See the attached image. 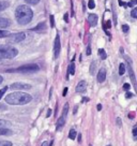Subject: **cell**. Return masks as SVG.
I'll list each match as a JSON object with an SVG mask.
<instances>
[{"label":"cell","mask_w":137,"mask_h":146,"mask_svg":"<svg viewBox=\"0 0 137 146\" xmlns=\"http://www.w3.org/2000/svg\"><path fill=\"white\" fill-rule=\"evenodd\" d=\"M49 21H50V26H51V28L55 27V16L54 15H50Z\"/></svg>","instance_id":"f1b7e54d"},{"label":"cell","mask_w":137,"mask_h":146,"mask_svg":"<svg viewBox=\"0 0 137 146\" xmlns=\"http://www.w3.org/2000/svg\"><path fill=\"white\" fill-rule=\"evenodd\" d=\"M74 73H75V64L72 62V64L68 66V76H67V78L68 80V74L73 75Z\"/></svg>","instance_id":"2e32d148"},{"label":"cell","mask_w":137,"mask_h":146,"mask_svg":"<svg viewBox=\"0 0 137 146\" xmlns=\"http://www.w3.org/2000/svg\"><path fill=\"white\" fill-rule=\"evenodd\" d=\"M130 88H131V85H130V84H128V83H125V84L123 85V89H124V90L128 91V90H130Z\"/></svg>","instance_id":"1f68e13d"},{"label":"cell","mask_w":137,"mask_h":146,"mask_svg":"<svg viewBox=\"0 0 137 146\" xmlns=\"http://www.w3.org/2000/svg\"><path fill=\"white\" fill-rule=\"evenodd\" d=\"M78 142H79V143L82 142V134H80V133H78Z\"/></svg>","instance_id":"b9f144b4"},{"label":"cell","mask_w":137,"mask_h":146,"mask_svg":"<svg viewBox=\"0 0 137 146\" xmlns=\"http://www.w3.org/2000/svg\"><path fill=\"white\" fill-rule=\"evenodd\" d=\"M8 8H9V2L8 1H0V12L5 11Z\"/></svg>","instance_id":"e0dca14e"},{"label":"cell","mask_w":137,"mask_h":146,"mask_svg":"<svg viewBox=\"0 0 137 146\" xmlns=\"http://www.w3.org/2000/svg\"><path fill=\"white\" fill-rule=\"evenodd\" d=\"M132 97H133V95L131 94V92H128V91L125 94V98H128H128H132Z\"/></svg>","instance_id":"74e56055"},{"label":"cell","mask_w":137,"mask_h":146,"mask_svg":"<svg viewBox=\"0 0 137 146\" xmlns=\"http://www.w3.org/2000/svg\"><path fill=\"white\" fill-rule=\"evenodd\" d=\"M96 64L94 62V61H92L91 66H90V73H91V74H94V71H96Z\"/></svg>","instance_id":"4316f807"},{"label":"cell","mask_w":137,"mask_h":146,"mask_svg":"<svg viewBox=\"0 0 137 146\" xmlns=\"http://www.w3.org/2000/svg\"><path fill=\"white\" fill-rule=\"evenodd\" d=\"M45 29H46V24H45V23H40V24H39V25L37 26V27L31 28L30 30H31V31L41 32V31H43V30H45Z\"/></svg>","instance_id":"4fadbf2b"},{"label":"cell","mask_w":137,"mask_h":146,"mask_svg":"<svg viewBox=\"0 0 137 146\" xmlns=\"http://www.w3.org/2000/svg\"><path fill=\"white\" fill-rule=\"evenodd\" d=\"M122 30H123V32H128L130 30V28L128 25H122Z\"/></svg>","instance_id":"d6a6232c"},{"label":"cell","mask_w":137,"mask_h":146,"mask_svg":"<svg viewBox=\"0 0 137 146\" xmlns=\"http://www.w3.org/2000/svg\"><path fill=\"white\" fill-rule=\"evenodd\" d=\"M107 146H111V145H107Z\"/></svg>","instance_id":"c3c4849f"},{"label":"cell","mask_w":137,"mask_h":146,"mask_svg":"<svg viewBox=\"0 0 137 146\" xmlns=\"http://www.w3.org/2000/svg\"><path fill=\"white\" fill-rule=\"evenodd\" d=\"M117 125H118V127H121V126H122V121H121L120 118H117Z\"/></svg>","instance_id":"8d00e7d4"},{"label":"cell","mask_w":137,"mask_h":146,"mask_svg":"<svg viewBox=\"0 0 137 146\" xmlns=\"http://www.w3.org/2000/svg\"><path fill=\"white\" fill-rule=\"evenodd\" d=\"M64 21H65L67 23H68V13H67V14H64Z\"/></svg>","instance_id":"f35d334b"},{"label":"cell","mask_w":137,"mask_h":146,"mask_svg":"<svg viewBox=\"0 0 137 146\" xmlns=\"http://www.w3.org/2000/svg\"><path fill=\"white\" fill-rule=\"evenodd\" d=\"M60 50H61V43H60V36L57 35L55 39V43H54V58L57 59L60 55Z\"/></svg>","instance_id":"52a82bcc"},{"label":"cell","mask_w":137,"mask_h":146,"mask_svg":"<svg viewBox=\"0 0 137 146\" xmlns=\"http://www.w3.org/2000/svg\"><path fill=\"white\" fill-rule=\"evenodd\" d=\"M11 123L8 121V120H5V119H0V128L5 127V126H10Z\"/></svg>","instance_id":"7402d4cb"},{"label":"cell","mask_w":137,"mask_h":146,"mask_svg":"<svg viewBox=\"0 0 137 146\" xmlns=\"http://www.w3.org/2000/svg\"><path fill=\"white\" fill-rule=\"evenodd\" d=\"M77 109H78L77 106H75V108H74V111H73V113H74V114H76V112H77Z\"/></svg>","instance_id":"bcb514c9"},{"label":"cell","mask_w":137,"mask_h":146,"mask_svg":"<svg viewBox=\"0 0 137 146\" xmlns=\"http://www.w3.org/2000/svg\"><path fill=\"white\" fill-rule=\"evenodd\" d=\"M86 54L89 56V55H91V46H90V44H88L87 46V52H86Z\"/></svg>","instance_id":"836d02e7"},{"label":"cell","mask_w":137,"mask_h":146,"mask_svg":"<svg viewBox=\"0 0 137 146\" xmlns=\"http://www.w3.org/2000/svg\"><path fill=\"white\" fill-rule=\"evenodd\" d=\"M136 135H137V127L135 126V127L133 128V137H134V139L136 137Z\"/></svg>","instance_id":"e575fe53"},{"label":"cell","mask_w":137,"mask_h":146,"mask_svg":"<svg viewBox=\"0 0 137 146\" xmlns=\"http://www.w3.org/2000/svg\"><path fill=\"white\" fill-rule=\"evenodd\" d=\"M40 70V67L38 64H25V66H22V67H18L16 69H9L7 70L5 72H9V73H34L38 72Z\"/></svg>","instance_id":"277c9868"},{"label":"cell","mask_w":137,"mask_h":146,"mask_svg":"<svg viewBox=\"0 0 137 146\" xmlns=\"http://www.w3.org/2000/svg\"><path fill=\"white\" fill-rule=\"evenodd\" d=\"M50 114H51V110H48V112H47V115H46V117H49Z\"/></svg>","instance_id":"7bdbcfd3"},{"label":"cell","mask_w":137,"mask_h":146,"mask_svg":"<svg viewBox=\"0 0 137 146\" xmlns=\"http://www.w3.org/2000/svg\"><path fill=\"white\" fill-rule=\"evenodd\" d=\"M8 89H9V87H8V86H5V87H3V88H2L1 90H0V99L2 98V96L5 95V91L8 90Z\"/></svg>","instance_id":"83f0119b"},{"label":"cell","mask_w":137,"mask_h":146,"mask_svg":"<svg viewBox=\"0 0 137 146\" xmlns=\"http://www.w3.org/2000/svg\"><path fill=\"white\" fill-rule=\"evenodd\" d=\"M7 110V105L0 103V111H5Z\"/></svg>","instance_id":"d590c367"},{"label":"cell","mask_w":137,"mask_h":146,"mask_svg":"<svg viewBox=\"0 0 137 146\" xmlns=\"http://www.w3.org/2000/svg\"><path fill=\"white\" fill-rule=\"evenodd\" d=\"M124 73H125V64H120V66H119V74L120 75H123Z\"/></svg>","instance_id":"44dd1931"},{"label":"cell","mask_w":137,"mask_h":146,"mask_svg":"<svg viewBox=\"0 0 137 146\" xmlns=\"http://www.w3.org/2000/svg\"><path fill=\"white\" fill-rule=\"evenodd\" d=\"M68 103H65L63 106V111H62V115H61V116H63L64 118H67V116H68Z\"/></svg>","instance_id":"ffe728a7"},{"label":"cell","mask_w":137,"mask_h":146,"mask_svg":"<svg viewBox=\"0 0 137 146\" xmlns=\"http://www.w3.org/2000/svg\"><path fill=\"white\" fill-rule=\"evenodd\" d=\"M10 32L9 31H5V30H0V38H7L9 36Z\"/></svg>","instance_id":"d4e9b609"},{"label":"cell","mask_w":137,"mask_h":146,"mask_svg":"<svg viewBox=\"0 0 137 146\" xmlns=\"http://www.w3.org/2000/svg\"><path fill=\"white\" fill-rule=\"evenodd\" d=\"M25 1H26V3H28V5H38L41 0H25Z\"/></svg>","instance_id":"603a6c76"},{"label":"cell","mask_w":137,"mask_h":146,"mask_svg":"<svg viewBox=\"0 0 137 146\" xmlns=\"http://www.w3.org/2000/svg\"><path fill=\"white\" fill-rule=\"evenodd\" d=\"M125 59H126V61H128V74H130V78H131V80H132V83L133 85H134V87H135V89H136V80H135V74H134V71H133L132 69V66H131V64H132V61H131V58L130 57H125Z\"/></svg>","instance_id":"ba28073f"},{"label":"cell","mask_w":137,"mask_h":146,"mask_svg":"<svg viewBox=\"0 0 137 146\" xmlns=\"http://www.w3.org/2000/svg\"><path fill=\"white\" fill-rule=\"evenodd\" d=\"M31 88V85L29 84H26V83H13L11 86H10V89H13V90H28Z\"/></svg>","instance_id":"8992f818"},{"label":"cell","mask_w":137,"mask_h":146,"mask_svg":"<svg viewBox=\"0 0 137 146\" xmlns=\"http://www.w3.org/2000/svg\"><path fill=\"white\" fill-rule=\"evenodd\" d=\"M18 55V50L10 45H0V59H12Z\"/></svg>","instance_id":"3957f363"},{"label":"cell","mask_w":137,"mask_h":146,"mask_svg":"<svg viewBox=\"0 0 137 146\" xmlns=\"http://www.w3.org/2000/svg\"><path fill=\"white\" fill-rule=\"evenodd\" d=\"M96 108H97V111H101V110H102V104H97Z\"/></svg>","instance_id":"f6af8a7d"},{"label":"cell","mask_w":137,"mask_h":146,"mask_svg":"<svg viewBox=\"0 0 137 146\" xmlns=\"http://www.w3.org/2000/svg\"><path fill=\"white\" fill-rule=\"evenodd\" d=\"M32 97L27 92L14 91L5 97V102L10 105H25L31 102Z\"/></svg>","instance_id":"6da1fadb"},{"label":"cell","mask_w":137,"mask_h":146,"mask_svg":"<svg viewBox=\"0 0 137 146\" xmlns=\"http://www.w3.org/2000/svg\"><path fill=\"white\" fill-rule=\"evenodd\" d=\"M86 88H87V83L85 82V81H80V82L77 84L75 90L77 91V92H85V91H86Z\"/></svg>","instance_id":"8fae6325"},{"label":"cell","mask_w":137,"mask_h":146,"mask_svg":"<svg viewBox=\"0 0 137 146\" xmlns=\"http://www.w3.org/2000/svg\"><path fill=\"white\" fill-rule=\"evenodd\" d=\"M25 39H26V33H24V32H16V33L9 35L8 42L9 43H19V42L24 41Z\"/></svg>","instance_id":"5b68a950"},{"label":"cell","mask_w":137,"mask_h":146,"mask_svg":"<svg viewBox=\"0 0 137 146\" xmlns=\"http://www.w3.org/2000/svg\"><path fill=\"white\" fill-rule=\"evenodd\" d=\"M13 132H12V130H10L8 128H0V135H12Z\"/></svg>","instance_id":"9a60e30c"},{"label":"cell","mask_w":137,"mask_h":146,"mask_svg":"<svg viewBox=\"0 0 137 146\" xmlns=\"http://www.w3.org/2000/svg\"><path fill=\"white\" fill-rule=\"evenodd\" d=\"M88 8H89V9H94V8H96V2H94V0H89V2H88Z\"/></svg>","instance_id":"484cf974"},{"label":"cell","mask_w":137,"mask_h":146,"mask_svg":"<svg viewBox=\"0 0 137 146\" xmlns=\"http://www.w3.org/2000/svg\"><path fill=\"white\" fill-rule=\"evenodd\" d=\"M89 146H92V145H89Z\"/></svg>","instance_id":"681fc988"},{"label":"cell","mask_w":137,"mask_h":146,"mask_svg":"<svg viewBox=\"0 0 137 146\" xmlns=\"http://www.w3.org/2000/svg\"><path fill=\"white\" fill-rule=\"evenodd\" d=\"M65 120L67 118H64L63 116H60V118L57 120V125H56V130H59L61 128L63 127L64 125H65Z\"/></svg>","instance_id":"7c38bea8"},{"label":"cell","mask_w":137,"mask_h":146,"mask_svg":"<svg viewBox=\"0 0 137 146\" xmlns=\"http://www.w3.org/2000/svg\"><path fill=\"white\" fill-rule=\"evenodd\" d=\"M10 26V21L8 18L0 17V28H7Z\"/></svg>","instance_id":"5bb4252c"},{"label":"cell","mask_w":137,"mask_h":146,"mask_svg":"<svg viewBox=\"0 0 137 146\" xmlns=\"http://www.w3.org/2000/svg\"><path fill=\"white\" fill-rule=\"evenodd\" d=\"M99 55H100V57H101V59H106L107 58V54H106V52L104 48H100L99 50Z\"/></svg>","instance_id":"ac0fdd59"},{"label":"cell","mask_w":137,"mask_h":146,"mask_svg":"<svg viewBox=\"0 0 137 146\" xmlns=\"http://www.w3.org/2000/svg\"><path fill=\"white\" fill-rule=\"evenodd\" d=\"M41 146H48V142H43V143H42V145Z\"/></svg>","instance_id":"ee69618b"},{"label":"cell","mask_w":137,"mask_h":146,"mask_svg":"<svg viewBox=\"0 0 137 146\" xmlns=\"http://www.w3.org/2000/svg\"><path fill=\"white\" fill-rule=\"evenodd\" d=\"M67 94H68V88L65 87V88H64V89H63V94H62V95H63V97L67 96Z\"/></svg>","instance_id":"ab89813d"},{"label":"cell","mask_w":137,"mask_h":146,"mask_svg":"<svg viewBox=\"0 0 137 146\" xmlns=\"http://www.w3.org/2000/svg\"><path fill=\"white\" fill-rule=\"evenodd\" d=\"M0 146H13V144L10 141H0Z\"/></svg>","instance_id":"cb8c5ba5"},{"label":"cell","mask_w":137,"mask_h":146,"mask_svg":"<svg viewBox=\"0 0 137 146\" xmlns=\"http://www.w3.org/2000/svg\"><path fill=\"white\" fill-rule=\"evenodd\" d=\"M3 82V78H2V76H1V75H0V84H1V83Z\"/></svg>","instance_id":"7dc6e473"},{"label":"cell","mask_w":137,"mask_h":146,"mask_svg":"<svg viewBox=\"0 0 137 146\" xmlns=\"http://www.w3.org/2000/svg\"><path fill=\"white\" fill-rule=\"evenodd\" d=\"M97 21H99V18H97L96 14H90L88 16V23L90 24L91 27H96V24H97Z\"/></svg>","instance_id":"30bf717a"},{"label":"cell","mask_w":137,"mask_h":146,"mask_svg":"<svg viewBox=\"0 0 137 146\" xmlns=\"http://www.w3.org/2000/svg\"><path fill=\"white\" fill-rule=\"evenodd\" d=\"M96 80L99 83H103L106 80V69L105 68H101L99 73H97V76Z\"/></svg>","instance_id":"9c48e42d"},{"label":"cell","mask_w":137,"mask_h":146,"mask_svg":"<svg viewBox=\"0 0 137 146\" xmlns=\"http://www.w3.org/2000/svg\"><path fill=\"white\" fill-rule=\"evenodd\" d=\"M137 0H132L131 2H128V3H126V7H130V8H132V7H134V5H136Z\"/></svg>","instance_id":"f546056e"},{"label":"cell","mask_w":137,"mask_h":146,"mask_svg":"<svg viewBox=\"0 0 137 146\" xmlns=\"http://www.w3.org/2000/svg\"><path fill=\"white\" fill-rule=\"evenodd\" d=\"M88 101H89V98H82V102H84V103H85V102H88Z\"/></svg>","instance_id":"60d3db41"},{"label":"cell","mask_w":137,"mask_h":146,"mask_svg":"<svg viewBox=\"0 0 137 146\" xmlns=\"http://www.w3.org/2000/svg\"><path fill=\"white\" fill-rule=\"evenodd\" d=\"M33 12L28 5H18L15 10V18L19 25H27L32 21Z\"/></svg>","instance_id":"7a4b0ae2"},{"label":"cell","mask_w":137,"mask_h":146,"mask_svg":"<svg viewBox=\"0 0 137 146\" xmlns=\"http://www.w3.org/2000/svg\"><path fill=\"white\" fill-rule=\"evenodd\" d=\"M76 135H77L76 131H75L74 129H71V130H70V132H68V139H70V140H75Z\"/></svg>","instance_id":"d6986e66"},{"label":"cell","mask_w":137,"mask_h":146,"mask_svg":"<svg viewBox=\"0 0 137 146\" xmlns=\"http://www.w3.org/2000/svg\"><path fill=\"white\" fill-rule=\"evenodd\" d=\"M131 15H132L133 18H136L137 17V9L136 8H134L132 11V13H131Z\"/></svg>","instance_id":"4dcf8cb0"}]
</instances>
